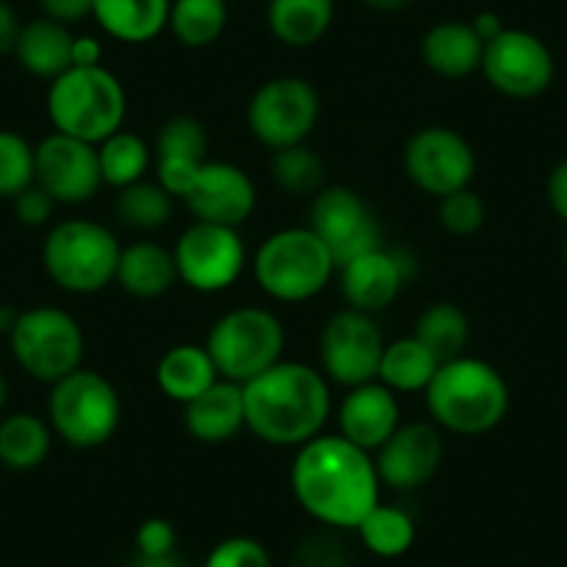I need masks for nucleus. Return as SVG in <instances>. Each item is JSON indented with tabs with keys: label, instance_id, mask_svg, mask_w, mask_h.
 Listing matches in <instances>:
<instances>
[{
	"label": "nucleus",
	"instance_id": "nucleus-1",
	"mask_svg": "<svg viewBox=\"0 0 567 567\" xmlns=\"http://www.w3.org/2000/svg\"><path fill=\"white\" fill-rule=\"evenodd\" d=\"M290 487L298 506L315 523L337 532H357L370 509L381 504V478L373 456L342 434H320L298 449Z\"/></svg>",
	"mask_w": 567,
	"mask_h": 567
},
{
	"label": "nucleus",
	"instance_id": "nucleus-2",
	"mask_svg": "<svg viewBox=\"0 0 567 567\" xmlns=\"http://www.w3.org/2000/svg\"><path fill=\"white\" fill-rule=\"evenodd\" d=\"M245 429L272 449H301L323 434L331 390L323 370L281 359L243 384Z\"/></svg>",
	"mask_w": 567,
	"mask_h": 567
},
{
	"label": "nucleus",
	"instance_id": "nucleus-3",
	"mask_svg": "<svg viewBox=\"0 0 567 567\" xmlns=\"http://www.w3.org/2000/svg\"><path fill=\"white\" fill-rule=\"evenodd\" d=\"M509 384L498 368L476 357L443 362L425 386V409L432 423L451 434L478 437L504 423L509 412Z\"/></svg>",
	"mask_w": 567,
	"mask_h": 567
},
{
	"label": "nucleus",
	"instance_id": "nucleus-4",
	"mask_svg": "<svg viewBox=\"0 0 567 567\" xmlns=\"http://www.w3.org/2000/svg\"><path fill=\"white\" fill-rule=\"evenodd\" d=\"M128 97L112 70L70 68L48 86V117L53 131L101 145L125 125Z\"/></svg>",
	"mask_w": 567,
	"mask_h": 567
},
{
	"label": "nucleus",
	"instance_id": "nucleus-5",
	"mask_svg": "<svg viewBox=\"0 0 567 567\" xmlns=\"http://www.w3.org/2000/svg\"><path fill=\"white\" fill-rule=\"evenodd\" d=\"M337 272L329 248L309 226L272 231L254 256L259 290L281 303H303L329 287Z\"/></svg>",
	"mask_w": 567,
	"mask_h": 567
},
{
	"label": "nucleus",
	"instance_id": "nucleus-6",
	"mask_svg": "<svg viewBox=\"0 0 567 567\" xmlns=\"http://www.w3.org/2000/svg\"><path fill=\"white\" fill-rule=\"evenodd\" d=\"M120 243L106 226L84 217L56 223L42 243V265L59 290L95 296L114 281Z\"/></svg>",
	"mask_w": 567,
	"mask_h": 567
},
{
	"label": "nucleus",
	"instance_id": "nucleus-7",
	"mask_svg": "<svg viewBox=\"0 0 567 567\" xmlns=\"http://www.w3.org/2000/svg\"><path fill=\"white\" fill-rule=\"evenodd\" d=\"M123 403L106 375L79 368L51 384L48 398V423L53 434L70 449L92 451L106 445L117 434Z\"/></svg>",
	"mask_w": 567,
	"mask_h": 567
},
{
	"label": "nucleus",
	"instance_id": "nucleus-8",
	"mask_svg": "<svg viewBox=\"0 0 567 567\" xmlns=\"http://www.w3.org/2000/svg\"><path fill=\"white\" fill-rule=\"evenodd\" d=\"M204 346L220 379L248 384L250 379L281 362L287 334L270 309L237 307L215 320Z\"/></svg>",
	"mask_w": 567,
	"mask_h": 567
},
{
	"label": "nucleus",
	"instance_id": "nucleus-9",
	"mask_svg": "<svg viewBox=\"0 0 567 567\" xmlns=\"http://www.w3.org/2000/svg\"><path fill=\"white\" fill-rule=\"evenodd\" d=\"M9 342L14 362L42 384H56L84 362L86 340L79 320L48 303L23 309L9 331Z\"/></svg>",
	"mask_w": 567,
	"mask_h": 567
},
{
	"label": "nucleus",
	"instance_id": "nucleus-10",
	"mask_svg": "<svg viewBox=\"0 0 567 567\" xmlns=\"http://www.w3.org/2000/svg\"><path fill=\"white\" fill-rule=\"evenodd\" d=\"M320 117V95L301 75L265 81L248 101V128L265 148L281 151L309 140Z\"/></svg>",
	"mask_w": 567,
	"mask_h": 567
},
{
	"label": "nucleus",
	"instance_id": "nucleus-11",
	"mask_svg": "<svg viewBox=\"0 0 567 567\" xmlns=\"http://www.w3.org/2000/svg\"><path fill=\"white\" fill-rule=\"evenodd\" d=\"M178 281L195 292H223L243 276L248 265L239 228L195 220L173 248Z\"/></svg>",
	"mask_w": 567,
	"mask_h": 567
},
{
	"label": "nucleus",
	"instance_id": "nucleus-12",
	"mask_svg": "<svg viewBox=\"0 0 567 567\" xmlns=\"http://www.w3.org/2000/svg\"><path fill=\"white\" fill-rule=\"evenodd\" d=\"M403 173L420 193L440 200L471 187L476 176V154L460 131L425 125L409 136L403 148Z\"/></svg>",
	"mask_w": 567,
	"mask_h": 567
},
{
	"label": "nucleus",
	"instance_id": "nucleus-13",
	"mask_svg": "<svg viewBox=\"0 0 567 567\" xmlns=\"http://www.w3.org/2000/svg\"><path fill=\"white\" fill-rule=\"evenodd\" d=\"M384 337L373 315L359 309H340L320 331V370L334 384L351 386L379 379L384 357Z\"/></svg>",
	"mask_w": 567,
	"mask_h": 567
},
{
	"label": "nucleus",
	"instance_id": "nucleus-14",
	"mask_svg": "<svg viewBox=\"0 0 567 567\" xmlns=\"http://www.w3.org/2000/svg\"><path fill=\"white\" fill-rule=\"evenodd\" d=\"M482 73L495 92L515 101H532L550 90L556 62L550 48L537 34L523 29H504L484 45Z\"/></svg>",
	"mask_w": 567,
	"mask_h": 567
},
{
	"label": "nucleus",
	"instance_id": "nucleus-15",
	"mask_svg": "<svg viewBox=\"0 0 567 567\" xmlns=\"http://www.w3.org/2000/svg\"><path fill=\"white\" fill-rule=\"evenodd\" d=\"M309 228L329 248L337 267L381 245V226L359 193L342 184H326L309 206Z\"/></svg>",
	"mask_w": 567,
	"mask_h": 567
},
{
	"label": "nucleus",
	"instance_id": "nucleus-16",
	"mask_svg": "<svg viewBox=\"0 0 567 567\" xmlns=\"http://www.w3.org/2000/svg\"><path fill=\"white\" fill-rule=\"evenodd\" d=\"M34 184L62 206L92 200L103 187L97 145L59 131L48 134L34 145Z\"/></svg>",
	"mask_w": 567,
	"mask_h": 567
},
{
	"label": "nucleus",
	"instance_id": "nucleus-17",
	"mask_svg": "<svg viewBox=\"0 0 567 567\" xmlns=\"http://www.w3.org/2000/svg\"><path fill=\"white\" fill-rule=\"evenodd\" d=\"M443 434L434 423H401L390 440L375 451L373 462L381 487L412 493L425 487L443 465Z\"/></svg>",
	"mask_w": 567,
	"mask_h": 567
},
{
	"label": "nucleus",
	"instance_id": "nucleus-18",
	"mask_svg": "<svg viewBox=\"0 0 567 567\" xmlns=\"http://www.w3.org/2000/svg\"><path fill=\"white\" fill-rule=\"evenodd\" d=\"M182 200L195 220L239 228L256 209V184L231 162H206Z\"/></svg>",
	"mask_w": 567,
	"mask_h": 567
},
{
	"label": "nucleus",
	"instance_id": "nucleus-19",
	"mask_svg": "<svg viewBox=\"0 0 567 567\" xmlns=\"http://www.w3.org/2000/svg\"><path fill=\"white\" fill-rule=\"evenodd\" d=\"M337 272H340V292L348 307L375 315L401 296L409 278V265L398 250L379 245L337 267Z\"/></svg>",
	"mask_w": 567,
	"mask_h": 567
},
{
	"label": "nucleus",
	"instance_id": "nucleus-20",
	"mask_svg": "<svg viewBox=\"0 0 567 567\" xmlns=\"http://www.w3.org/2000/svg\"><path fill=\"white\" fill-rule=\"evenodd\" d=\"M206 151H209V134L204 123L187 114H176L162 125L154 145V171L156 182L173 195L184 198L189 184L195 182L200 167L206 165Z\"/></svg>",
	"mask_w": 567,
	"mask_h": 567
},
{
	"label": "nucleus",
	"instance_id": "nucleus-21",
	"mask_svg": "<svg viewBox=\"0 0 567 567\" xmlns=\"http://www.w3.org/2000/svg\"><path fill=\"white\" fill-rule=\"evenodd\" d=\"M340 434L357 449L375 454L401 425L398 395L379 379L348 390L340 403Z\"/></svg>",
	"mask_w": 567,
	"mask_h": 567
},
{
	"label": "nucleus",
	"instance_id": "nucleus-22",
	"mask_svg": "<svg viewBox=\"0 0 567 567\" xmlns=\"http://www.w3.org/2000/svg\"><path fill=\"white\" fill-rule=\"evenodd\" d=\"M184 429L195 443L223 445L245 429L243 384L217 379L206 392L184 406Z\"/></svg>",
	"mask_w": 567,
	"mask_h": 567
},
{
	"label": "nucleus",
	"instance_id": "nucleus-23",
	"mask_svg": "<svg viewBox=\"0 0 567 567\" xmlns=\"http://www.w3.org/2000/svg\"><path fill=\"white\" fill-rule=\"evenodd\" d=\"M114 281L120 284V290L140 298V301H154V298L167 296L178 284L173 250H167L159 243H151V239L125 245V248H120Z\"/></svg>",
	"mask_w": 567,
	"mask_h": 567
},
{
	"label": "nucleus",
	"instance_id": "nucleus-24",
	"mask_svg": "<svg viewBox=\"0 0 567 567\" xmlns=\"http://www.w3.org/2000/svg\"><path fill=\"white\" fill-rule=\"evenodd\" d=\"M420 56L434 75L443 79H467L482 70L484 42L473 31L471 23L445 20L432 25L420 40Z\"/></svg>",
	"mask_w": 567,
	"mask_h": 567
},
{
	"label": "nucleus",
	"instance_id": "nucleus-25",
	"mask_svg": "<svg viewBox=\"0 0 567 567\" xmlns=\"http://www.w3.org/2000/svg\"><path fill=\"white\" fill-rule=\"evenodd\" d=\"M173 0H92V18L112 40L145 45L167 31Z\"/></svg>",
	"mask_w": 567,
	"mask_h": 567
},
{
	"label": "nucleus",
	"instance_id": "nucleus-26",
	"mask_svg": "<svg viewBox=\"0 0 567 567\" xmlns=\"http://www.w3.org/2000/svg\"><path fill=\"white\" fill-rule=\"evenodd\" d=\"M73 31L70 25L51 18H37L23 23V31L14 45L20 68L37 79H59L64 70L73 68Z\"/></svg>",
	"mask_w": 567,
	"mask_h": 567
},
{
	"label": "nucleus",
	"instance_id": "nucleus-27",
	"mask_svg": "<svg viewBox=\"0 0 567 567\" xmlns=\"http://www.w3.org/2000/svg\"><path fill=\"white\" fill-rule=\"evenodd\" d=\"M217 379L220 373H217L206 346H195V342L167 348L165 357L156 364V386L167 401H176L182 406L209 390Z\"/></svg>",
	"mask_w": 567,
	"mask_h": 567
},
{
	"label": "nucleus",
	"instance_id": "nucleus-28",
	"mask_svg": "<svg viewBox=\"0 0 567 567\" xmlns=\"http://www.w3.org/2000/svg\"><path fill=\"white\" fill-rule=\"evenodd\" d=\"M334 23V0H270L267 29L281 45L312 48Z\"/></svg>",
	"mask_w": 567,
	"mask_h": 567
},
{
	"label": "nucleus",
	"instance_id": "nucleus-29",
	"mask_svg": "<svg viewBox=\"0 0 567 567\" xmlns=\"http://www.w3.org/2000/svg\"><path fill=\"white\" fill-rule=\"evenodd\" d=\"M53 429L34 412H14L0 420V465L9 471H37L51 454Z\"/></svg>",
	"mask_w": 567,
	"mask_h": 567
},
{
	"label": "nucleus",
	"instance_id": "nucleus-30",
	"mask_svg": "<svg viewBox=\"0 0 567 567\" xmlns=\"http://www.w3.org/2000/svg\"><path fill=\"white\" fill-rule=\"evenodd\" d=\"M437 368L440 359L417 337L409 334L384 346V357H381L379 364V381L390 386L392 392H425Z\"/></svg>",
	"mask_w": 567,
	"mask_h": 567
},
{
	"label": "nucleus",
	"instance_id": "nucleus-31",
	"mask_svg": "<svg viewBox=\"0 0 567 567\" xmlns=\"http://www.w3.org/2000/svg\"><path fill=\"white\" fill-rule=\"evenodd\" d=\"M97 162H101L103 184L112 189H123L148 176L151 165H154V151L140 134L120 128L117 134L106 136L97 145Z\"/></svg>",
	"mask_w": 567,
	"mask_h": 567
},
{
	"label": "nucleus",
	"instance_id": "nucleus-32",
	"mask_svg": "<svg viewBox=\"0 0 567 567\" xmlns=\"http://www.w3.org/2000/svg\"><path fill=\"white\" fill-rule=\"evenodd\" d=\"M412 337H417L443 364L465 353L467 342H471V320L462 312V307L440 301L420 312V318L414 320Z\"/></svg>",
	"mask_w": 567,
	"mask_h": 567
},
{
	"label": "nucleus",
	"instance_id": "nucleus-33",
	"mask_svg": "<svg viewBox=\"0 0 567 567\" xmlns=\"http://www.w3.org/2000/svg\"><path fill=\"white\" fill-rule=\"evenodd\" d=\"M228 25L226 0H173L167 31L182 42L184 48L215 45Z\"/></svg>",
	"mask_w": 567,
	"mask_h": 567
},
{
	"label": "nucleus",
	"instance_id": "nucleus-34",
	"mask_svg": "<svg viewBox=\"0 0 567 567\" xmlns=\"http://www.w3.org/2000/svg\"><path fill=\"white\" fill-rule=\"evenodd\" d=\"M357 534L373 556L398 559L412 550L414 539H417V526H414V517L401 506L379 504L359 523Z\"/></svg>",
	"mask_w": 567,
	"mask_h": 567
},
{
	"label": "nucleus",
	"instance_id": "nucleus-35",
	"mask_svg": "<svg viewBox=\"0 0 567 567\" xmlns=\"http://www.w3.org/2000/svg\"><path fill=\"white\" fill-rule=\"evenodd\" d=\"M114 215L125 228L134 231H156L167 226L173 215V195L159 182H142L117 189L114 198Z\"/></svg>",
	"mask_w": 567,
	"mask_h": 567
},
{
	"label": "nucleus",
	"instance_id": "nucleus-36",
	"mask_svg": "<svg viewBox=\"0 0 567 567\" xmlns=\"http://www.w3.org/2000/svg\"><path fill=\"white\" fill-rule=\"evenodd\" d=\"M272 182L278 189L290 195H318L326 187V165L307 142L290 148L272 151L270 162Z\"/></svg>",
	"mask_w": 567,
	"mask_h": 567
},
{
	"label": "nucleus",
	"instance_id": "nucleus-37",
	"mask_svg": "<svg viewBox=\"0 0 567 567\" xmlns=\"http://www.w3.org/2000/svg\"><path fill=\"white\" fill-rule=\"evenodd\" d=\"M34 184V145L23 134L0 128V198H18Z\"/></svg>",
	"mask_w": 567,
	"mask_h": 567
},
{
	"label": "nucleus",
	"instance_id": "nucleus-38",
	"mask_svg": "<svg viewBox=\"0 0 567 567\" xmlns=\"http://www.w3.org/2000/svg\"><path fill=\"white\" fill-rule=\"evenodd\" d=\"M484 220H487V206L476 189L465 187L440 198V223L454 237H473L482 231Z\"/></svg>",
	"mask_w": 567,
	"mask_h": 567
},
{
	"label": "nucleus",
	"instance_id": "nucleus-39",
	"mask_svg": "<svg viewBox=\"0 0 567 567\" xmlns=\"http://www.w3.org/2000/svg\"><path fill=\"white\" fill-rule=\"evenodd\" d=\"M204 567H272V559L259 539L226 537L206 554Z\"/></svg>",
	"mask_w": 567,
	"mask_h": 567
},
{
	"label": "nucleus",
	"instance_id": "nucleus-40",
	"mask_svg": "<svg viewBox=\"0 0 567 567\" xmlns=\"http://www.w3.org/2000/svg\"><path fill=\"white\" fill-rule=\"evenodd\" d=\"M178 534L176 526L165 517H148L142 520L134 534L136 556H173L176 554Z\"/></svg>",
	"mask_w": 567,
	"mask_h": 567
},
{
	"label": "nucleus",
	"instance_id": "nucleus-41",
	"mask_svg": "<svg viewBox=\"0 0 567 567\" xmlns=\"http://www.w3.org/2000/svg\"><path fill=\"white\" fill-rule=\"evenodd\" d=\"M346 548L331 534H318L298 545L296 567H346Z\"/></svg>",
	"mask_w": 567,
	"mask_h": 567
},
{
	"label": "nucleus",
	"instance_id": "nucleus-42",
	"mask_svg": "<svg viewBox=\"0 0 567 567\" xmlns=\"http://www.w3.org/2000/svg\"><path fill=\"white\" fill-rule=\"evenodd\" d=\"M12 204H14V217L29 228L48 226L53 217V209L59 206L56 200H53L45 189L37 187V184H31V187L23 189L18 198H12Z\"/></svg>",
	"mask_w": 567,
	"mask_h": 567
},
{
	"label": "nucleus",
	"instance_id": "nucleus-43",
	"mask_svg": "<svg viewBox=\"0 0 567 567\" xmlns=\"http://www.w3.org/2000/svg\"><path fill=\"white\" fill-rule=\"evenodd\" d=\"M42 18H51L62 25L92 18V0H40Z\"/></svg>",
	"mask_w": 567,
	"mask_h": 567
},
{
	"label": "nucleus",
	"instance_id": "nucleus-44",
	"mask_svg": "<svg viewBox=\"0 0 567 567\" xmlns=\"http://www.w3.org/2000/svg\"><path fill=\"white\" fill-rule=\"evenodd\" d=\"M545 193H548V204L550 209H554V215L567 223V159H561L559 165H554V171L548 173Z\"/></svg>",
	"mask_w": 567,
	"mask_h": 567
},
{
	"label": "nucleus",
	"instance_id": "nucleus-45",
	"mask_svg": "<svg viewBox=\"0 0 567 567\" xmlns=\"http://www.w3.org/2000/svg\"><path fill=\"white\" fill-rule=\"evenodd\" d=\"M20 31H23V23H20L18 12L9 7L7 0H0V56L14 53Z\"/></svg>",
	"mask_w": 567,
	"mask_h": 567
},
{
	"label": "nucleus",
	"instance_id": "nucleus-46",
	"mask_svg": "<svg viewBox=\"0 0 567 567\" xmlns=\"http://www.w3.org/2000/svg\"><path fill=\"white\" fill-rule=\"evenodd\" d=\"M103 64V45L95 37H75L73 40V68H97Z\"/></svg>",
	"mask_w": 567,
	"mask_h": 567
},
{
	"label": "nucleus",
	"instance_id": "nucleus-47",
	"mask_svg": "<svg viewBox=\"0 0 567 567\" xmlns=\"http://www.w3.org/2000/svg\"><path fill=\"white\" fill-rule=\"evenodd\" d=\"M471 25H473V31H476L478 40H482L484 45H487V42H493L495 37H498L501 31L506 29L504 20H501L495 12H482V14H476Z\"/></svg>",
	"mask_w": 567,
	"mask_h": 567
},
{
	"label": "nucleus",
	"instance_id": "nucleus-48",
	"mask_svg": "<svg viewBox=\"0 0 567 567\" xmlns=\"http://www.w3.org/2000/svg\"><path fill=\"white\" fill-rule=\"evenodd\" d=\"M414 0H364V7L373 9V12L379 14H398L403 12V9L412 7Z\"/></svg>",
	"mask_w": 567,
	"mask_h": 567
},
{
	"label": "nucleus",
	"instance_id": "nucleus-49",
	"mask_svg": "<svg viewBox=\"0 0 567 567\" xmlns=\"http://www.w3.org/2000/svg\"><path fill=\"white\" fill-rule=\"evenodd\" d=\"M134 567H178L176 554L173 556H136Z\"/></svg>",
	"mask_w": 567,
	"mask_h": 567
},
{
	"label": "nucleus",
	"instance_id": "nucleus-50",
	"mask_svg": "<svg viewBox=\"0 0 567 567\" xmlns=\"http://www.w3.org/2000/svg\"><path fill=\"white\" fill-rule=\"evenodd\" d=\"M18 318H20V309L0 307V331H3V334H9V331L14 329V323H18Z\"/></svg>",
	"mask_w": 567,
	"mask_h": 567
},
{
	"label": "nucleus",
	"instance_id": "nucleus-51",
	"mask_svg": "<svg viewBox=\"0 0 567 567\" xmlns=\"http://www.w3.org/2000/svg\"><path fill=\"white\" fill-rule=\"evenodd\" d=\"M7 403H9V381L3 379V373H0V412L7 409Z\"/></svg>",
	"mask_w": 567,
	"mask_h": 567
},
{
	"label": "nucleus",
	"instance_id": "nucleus-52",
	"mask_svg": "<svg viewBox=\"0 0 567 567\" xmlns=\"http://www.w3.org/2000/svg\"><path fill=\"white\" fill-rule=\"evenodd\" d=\"M565 267H567V243H565Z\"/></svg>",
	"mask_w": 567,
	"mask_h": 567
}]
</instances>
